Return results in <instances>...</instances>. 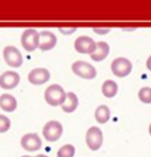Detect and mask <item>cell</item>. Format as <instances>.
Masks as SVG:
<instances>
[{
  "label": "cell",
  "mask_w": 151,
  "mask_h": 157,
  "mask_svg": "<svg viewBox=\"0 0 151 157\" xmlns=\"http://www.w3.org/2000/svg\"><path fill=\"white\" fill-rule=\"evenodd\" d=\"M65 97H66V92L58 83H53L48 86L44 91V99L52 107L61 105L63 102L65 101Z\"/></svg>",
  "instance_id": "1"
},
{
  "label": "cell",
  "mask_w": 151,
  "mask_h": 157,
  "mask_svg": "<svg viewBox=\"0 0 151 157\" xmlns=\"http://www.w3.org/2000/svg\"><path fill=\"white\" fill-rule=\"evenodd\" d=\"M71 70L75 75H77L81 78H86V80H92L97 76V70L95 69V66L82 60H77L72 63Z\"/></svg>",
  "instance_id": "2"
},
{
  "label": "cell",
  "mask_w": 151,
  "mask_h": 157,
  "mask_svg": "<svg viewBox=\"0 0 151 157\" xmlns=\"http://www.w3.org/2000/svg\"><path fill=\"white\" fill-rule=\"evenodd\" d=\"M21 44L27 52H33L39 47V32L33 28L25 29L21 36Z\"/></svg>",
  "instance_id": "3"
},
{
  "label": "cell",
  "mask_w": 151,
  "mask_h": 157,
  "mask_svg": "<svg viewBox=\"0 0 151 157\" xmlns=\"http://www.w3.org/2000/svg\"><path fill=\"white\" fill-rule=\"evenodd\" d=\"M110 70L117 77H125L128 76L133 70V64L129 59L119 56L115 58L110 64Z\"/></svg>",
  "instance_id": "4"
},
{
  "label": "cell",
  "mask_w": 151,
  "mask_h": 157,
  "mask_svg": "<svg viewBox=\"0 0 151 157\" xmlns=\"http://www.w3.org/2000/svg\"><path fill=\"white\" fill-rule=\"evenodd\" d=\"M2 56L5 63L11 67H20L23 63L22 54L15 45H6L2 50Z\"/></svg>",
  "instance_id": "5"
},
{
  "label": "cell",
  "mask_w": 151,
  "mask_h": 157,
  "mask_svg": "<svg viewBox=\"0 0 151 157\" xmlns=\"http://www.w3.org/2000/svg\"><path fill=\"white\" fill-rule=\"evenodd\" d=\"M42 132L47 141L54 142V141L59 140L60 136L63 135V125L58 120H50V121L45 123Z\"/></svg>",
  "instance_id": "6"
},
{
  "label": "cell",
  "mask_w": 151,
  "mask_h": 157,
  "mask_svg": "<svg viewBox=\"0 0 151 157\" xmlns=\"http://www.w3.org/2000/svg\"><path fill=\"white\" fill-rule=\"evenodd\" d=\"M103 144V132L97 126H91L86 132V145L91 151H97Z\"/></svg>",
  "instance_id": "7"
},
{
  "label": "cell",
  "mask_w": 151,
  "mask_h": 157,
  "mask_svg": "<svg viewBox=\"0 0 151 157\" xmlns=\"http://www.w3.org/2000/svg\"><path fill=\"white\" fill-rule=\"evenodd\" d=\"M96 43L97 42L88 36H80L75 39L74 48L80 54H92L96 49Z\"/></svg>",
  "instance_id": "8"
},
{
  "label": "cell",
  "mask_w": 151,
  "mask_h": 157,
  "mask_svg": "<svg viewBox=\"0 0 151 157\" xmlns=\"http://www.w3.org/2000/svg\"><path fill=\"white\" fill-rule=\"evenodd\" d=\"M21 146L23 150H26L28 152H34L42 147V140L37 134L28 132L21 137Z\"/></svg>",
  "instance_id": "9"
},
{
  "label": "cell",
  "mask_w": 151,
  "mask_h": 157,
  "mask_svg": "<svg viewBox=\"0 0 151 157\" xmlns=\"http://www.w3.org/2000/svg\"><path fill=\"white\" fill-rule=\"evenodd\" d=\"M49 78H50V72L45 67H36L31 70L28 74V81L36 86H41L45 83Z\"/></svg>",
  "instance_id": "10"
},
{
  "label": "cell",
  "mask_w": 151,
  "mask_h": 157,
  "mask_svg": "<svg viewBox=\"0 0 151 157\" xmlns=\"http://www.w3.org/2000/svg\"><path fill=\"white\" fill-rule=\"evenodd\" d=\"M20 83V75L16 71L9 70L0 75V87L4 90H12Z\"/></svg>",
  "instance_id": "11"
},
{
  "label": "cell",
  "mask_w": 151,
  "mask_h": 157,
  "mask_svg": "<svg viewBox=\"0 0 151 157\" xmlns=\"http://www.w3.org/2000/svg\"><path fill=\"white\" fill-rule=\"evenodd\" d=\"M56 45V37L50 31H42L39 32V49L43 52L50 50Z\"/></svg>",
  "instance_id": "12"
},
{
  "label": "cell",
  "mask_w": 151,
  "mask_h": 157,
  "mask_svg": "<svg viewBox=\"0 0 151 157\" xmlns=\"http://www.w3.org/2000/svg\"><path fill=\"white\" fill-rule=\"evenodd\" d=\"M109 54V45L107 42H103V40H99L96 43V49L92 54H90L91 59L95 60V61H102L104 60Z\"/></svg>",
  "instance_id": "13"
},
{
  "label": "cell",
  "mask_w": 151,
  "mask_h": 157,
  "mask_svg": "<svg viewBox=\"0 0 151 157\" xmlns=\"http://www.w3.org/2000/svg\"><path fill=\"white\" fill-rule=\"evenodd\" d=\"M0 108L6 113H12L17 108L16 98L10 93H4L0 96Z\"/></svg>",
  "instance_id": "14"
},
{
  "label": "cell",
  "mask_w": 151,
  "mask_h": 157,
  "mask_svg": "<svg viewBox=\"0 0 151 157\" xmlns=\"http://www.w3.org/2000/svg\"><path fill=\"white\" fill-rule=\"evenodd\" d=\"M79 105V98L74 93V92H68L66 93V97H65V101L63 102V104L60 105L63 112L65 113H72L76 110Z\"/></svg>",
  "instance_id": "15"
},
{
  "label": "cell",
  "mask_w": 151,
  "mask_h": 157,
  "mask_svg": "<svg viewBox=\"0 0 151 157\" xmlns=\"http://www.w3.org/2000/svg\"><path fill=\"white\" fill-rule=\"evenodd\" d=\"M110 118V110L106 104H101L95 110V119L99 124H106Z\"/></svg>",
  "instance_id": "16"
},
{
  "label": "cell",
  "mask_w": 151,
  "mask_h": 157,
  "mask_svg": "<svg viewBox=\"0 0 151 157\" xmlns=\"http://www.w3.org/2000/svg\"><path fill=\"white\" fill-rule=\"evenodd\" d=\"M118 93V85L113 80H106L102 83V94L107 98H113Z\"/></svg>",
  "instance_id": "17"
},
{
  "label": "cell",
  "mask_w": 151,
  "mask_h": 157,
  "mask_svg": "<svg viewBox=\"0 0 151 157\" xmlns=\"http://www.w3.org/2000/svg\"><path fill=\"white\" fill-rule=\"evenodd\" d=\"M74 155H75V147L71 144L63 145L56 152V157H74Z\"/></svg>",
  "instance_id": "18"
},
{
  "label": "cell",
  "mask_w": 151,
  "mask_h": 157,
  "mask_svg": "<svg viewBox=\"0 0 151 157\" xmlns=\"http://www.w3.org/2000/svg\"><path fill=\"white\" fill-rule=\"evenodd\" d=\"M137 97L140 99V102L145 103V104H150L151 103V87H142L139 90Z\"/></svg>",
  "instance_id": "19"
},
{
  "label": "cell",
  "mask_w": 151,
  "mask_h": 157,
  "mask_svg": "<svg viewBox=\"0 0 151 157\" xmlns=\"http://www.w3.org/2000/svg\"><path fill=\"white\" fill-rule=\"evenodd\" d=\"M10 126H11V121H10V119H9L6 115L0 114V134L6 132V131L10 129Z\"/></svg>",
  "instance_id": "20"
},
{
  "label": "cell",
  "mask_w": 151,
  "mask_h": 157,
  "mask_svg": "<svg viewBox=\"0 0 151 157\" xmlns=\"http://www.w3.org/2000/svg\"><path fill=\"white\" fill-rule=\"evenodd\" d=\"M59 31H60V33H63V34H65V36H70V34H72V33L76 31V28H75V27H69V28L60 27Z\"/></svg>",
  "instance_id": "21"
},
{
  "label": "cell",
  "mask_w": 151,
  "mask_h": 157,
  "mask_svg": "<svg viewBox=\"0 0 151 157\" xmlns=\"http://www.w3.org/2000/svg\"><path fill=\"white\" fill-rule=\"evenodd\" d=\"M109 31V28H93V32L96 34H107Z\"/></svg>",
  "instance_id": "22"
},
{
  "label": "cell",
  "mask_w": 151,
  "mask_h": 157,
  "mask_svg": "<svg viewBox=\"0 0 151 157\" xmlns=\"http://www.w3.org/2000/svg\"><path fill=\"white\" fill-rule=\"evenodd\" d=\"M146 67H147V70L149 71H151V55L147 58V60H146Z\"/></svg>",
  "instance_id": "23"
},
{
  "label": "cell",
  "mask_w": 151,
  "mask_h": 157,
  "mask_svg": "<svg viewBox=\"0 0 151 157\" xmlns=\"http://www.w3.org/2000/svg\"><path fill=\"white\" fill-rule=\"evenodd\" d=\"M36 157H48V156H45V155H37Z\"/></svg>",
  "instance_id": "24"
},
{
  "label": "cell",
  "mask_w": 151,
  "mask_h": 157,
  "mask_svg": "<svg viewBox=\"0 0 151 157\" xmlns=\"http://www.w3.org/2000/svg\"><path fill=\"white\" fill-rule=\"evenodd\" d=\"M149 132H150V135H151V124H150V126H149Z\"/></svg>",
  "instance_id": "25"
},
{
  "label": "cell",
  "mask_w": 151,
  "mask_h": 157,
  "mask_svg": "<svg viewBox=\"0 0 151 157\" xmlns=\"http://www.w3.org/2000/svg\"><path fill=\"white\" fill-rule=\"evenodd\" d=\"M21 157H32V156H21Z\"/></svg>",
  "instance_id": "26"
}]
</instances>
